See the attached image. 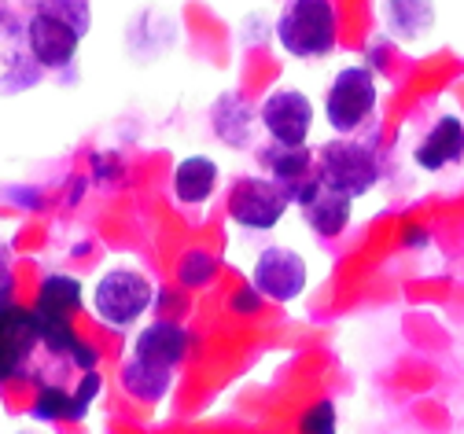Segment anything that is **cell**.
Masks as SVG:
<instances>
[{
	"mask_svg": "<svg viewBox=\"0 0 464 434\" xmlns=\"http://www.w3.org/2000/svg\"><path fill=\"white\" fill-rule=\"evenodd\" d=\"M89 23H92V8L85 0H44V5H34V15L26 19L30 59L44 71L71 67L82 37L89 34Z\"/></svg>",
	"mask_w": 464,
	"mask_h": 434,
	"instance_id": "6da1fadb",
	"label": "cell"
},
{
	"mask_svg": "<svg viewBox=\"0 0 464 434\" xmlns=\"http://www.w3.org/2000/svg\"><path fill=\"white\" fill-rule=\"evenodd\" d=\"M335 5L328 0H295L276 19V41L287 55L299 59H321L335 48Z\"/></svg>",
	"mask_w": 464,
	"mask_h": 434,
	"instance_id": "7a4b0ae2",
	"label": "cell"
},
{
	"mask_svg": "<svg viewBox=\"0 0 464 434\" xmlns=\"http://www.w3.org/2000/svg\"><path fill=\"white\" fill-rule=\"evenodd\" d=\"M317 173L328 188L362 199L380 184V159L372 144L351 140V137H335L317 151Z\"/></svg>",
	"mask_w": 464,
	"mask_h": 434,
	"instance_id": "3957f363",
	"label": "cell"
},
{
	"mask_svg": "<svg viewBox=\"0 0 464 434\" xmlns=\"http://www.w3.org/2000/svg\"><path fill=\"white\" fill-rule=\"evenodd\" d=\"M376 100H380V89H376V78H372L369 67H343L332 78L328 96H324V118H328V126L339 137L358 133L365 121L376 114Z\"/></svg>",
	"mask_w": 464,
	"mask_h": 434,
	"instance_id": "277c9868",
	"label": "cell"
},
{
	"mask_svg": "<svg viewBox=\"0 0 464 434\" xmlns=\"http://www.w3.org/2000/svg\"><path fill=\"white\" fill-rule=\"evenodd\" d=\"M155 298V287L144 273L137 269H111L100 276L92 291V309L96 317L111 328H133Z\"/></svg>",
	"mask_w": 464,
	"mask_h": 434,
	"instance_id": "5b68a950",
	"label": "cell"
},
{
	"mask_svg": "<svg viewBox=\"0 0 464 434\" xmlns=\"http://www.w3.org/2000/svg\"><path fill=\"white\" fill-rule=\"evenodd\" d=\"M287 207H292V199H287V192L269 177H240L228 192V217L244 228H255V232L276 228L280 217L287 214Z\"/></svg>",
	"mask_w": 464,
	"mask_h": 434,
	"instance_id": "8992f818",
	"label": "cell"
},
{
	"mask_svg": "<svg viewBox=\"0 0 464 434\" xmlns=\"http://www.w3.org/2000/svg\"><path fill=\"white\" fill-rule=\"evenodd\" d=\"M258 118H262V126H266V133H269L273 144L306 148V137L314 130V103L299 89H273L262 100Z\"/></svg>",
	"mask_w": 464,
	"mask_h": 434,
	"instance_id": "52a82bcc",
	"label": "cell"
},
{
	"mask_svg": "<svg viewBox=\"0 0 464 434\" xmlns=\"http://www.w3.org/2000/svg\"><path fill=\"white\" fill-rule=\"evenodd\" d=\"M292 203L303 210V221H306L317 236H324V239H335L346 225H351V207H354V199L343 196V192H335V188H328L317 169L292 192Z\"/></svg>",
	"mask_w": 464,
	"mask_h": 434,
	"instance_id": "ba28073f",
	"label": "cell"
},
{
	"mask_svg": "<svg viewBox=\"0 0 464 434\" xmlns=\"http://www.w3.org/2000/svg\"><path fill=\"white\" fill-rule=\"evenodd\" d=\"M251 287L273 302L299 298L306 291V258L292 246H266L251 269Z\"/></svg>",
	"mask_w": 464,
	"mask_h": 434,
	"instance_id": "9c48e42d",
	"label": "cell"
},
{
	"mask_svg": "<svg viewBox=\"0 0 464 434\" xmlns=\"http://www.w3.org/2000/svg\"><path fill=\"white\" fill-rule=\"evenodd\" d=\"M37 342L41 339H37L34 309H23L15 302L0 305V383L26 376V361Z\"/></svg>",
	"mask_w": 464,
	"mask_h": 434,
	"instance_id": "30bf717a",
	"label": "cell"
},
{
	"mask_svg": "<svg viewBox=\"0 0 464 434\" xmlns=\"http://www.w3.org/2000/svg\"><path fill=\"white\" fill-rule=\"evenodd\" d=\"M464 159V121L457 114H442L431 133L417 144L413 151V162L428 173H439V169H450Z\"/></svg>",
	"mask_w": 464,
	"mask_h": 434,
	"instance_id": "8fae6325",
	"label": "cell"
},
{
	"mask_svg": "<svg viewBox=\"0 0 464 434\" xmlns=\"http://www.w3.org/2000/svg\"><path fill=\"white\" fill-rule=\"evenodd\" d=\"M188 353V332L173 321H155L148 324L137 342H133V357L137 361H148V364H159V368H178Z\"/></svg>",
	"mask_w": 464,
	"mask_h": 434,
	"instance_id": "7c38bea8",
	"label": "cell"
},
{
	"mask_svg": "<svg viewBox=\"0 0 464 434\" xmlns=\"http://www.w3.org/2000/svg\"><path fill=\"white\" fill-rule=\"evenodd\" d=\"M258 162L269 173V180H276L287 192V199H292V192L317 169V155L310 148H284V144H273V140L258 151Z\"/></svg>",
	"mask_w": 464,
	"mask_h": 434,
	"instance_id": "4fadbf2b",
	"label": "cell"
},
{
	"mask_svg": "<svg viewBox=\"0 0 464 434\" xmlns=\"http://www.w3.org/2000/svg\"><path fill=\"white\" fill-rule=\"evenodd\" d=\"M218 188V162L207 155H188L173 169V196L185 207H203Z\"/></svg>",
	"mask_w": 464,
	"mask_h": 434,
	"instance_id": "5bb4252c",
	"label": "cell"
},
{
	"mask_svg": "<svg viewBox=\"0 0 464 434\" xmlns=\"http://www.w3.org/2000/svg\"><path fill=\"white\" fill-rule=\"evenodd\" d=\"M37 313L44 317H60L71 321L78 309H82V280L67 276V273H48L37 287Z\"/></svg>",
	"mask_w": 464,
	"mask_h": 434,
	"instance_id": "9a60e30c",
	"label": "cell"
},
{
	"mask_svg": "<svg viewBox=\"0 0 464 434\" xmlns=\"http://www.w3.org/2000/svg\"><path fill=\"white\" fill-rule=\"evenodd\" d=\"M122 387H126L137 401L155 405V401H162V398L169 394V387H173V371H169V368H159V364H148V361L130 357V361L122 364Z\"/></svg>",
	"mask_w": 464,
	"mask_h": 434,
	"instance_id": "2e32d148",
	"label": "cell"
},
{
	"mask_svg": "<svg viewBox=\"0 0 464 434\" xmlns=\"http://www.w3.org/2000/svg\"><path fill=\"white\" fill-rule=\"evenodd\" d=\"M30 416L41 420V423H55V420H85V409L78 405V398H74L71 391L52 387V383H41Z\"/></svg>",
	"mask_w": 464,
	"mask_h": 434,
	"instance_id": "e0dca14e",
	"label": "cell"
},
{
	"mask_svg": "<svg viewBox=\"0 0 464 434\" xmlns=\"http://www.w3.org/2000/svg\"><path fill=\"white\" fill-rule=\"evenodd\" d=\"M383 8H387V23H391V30L401 34V37H417V34H424V30L431 26V19H435L431 5H383Z\"/></svg>",
	"mask_w": 464,
	"mask_h": 434,
	"instance_id": "ac0fdd59",
	"label": "cell"
},
{
	"mask_svg": "<svg viewBox=\"0 0 464 434\" xmlns=\"http://www.w3.org/2000/svg\"><path fill=\"white\" fill-rule=\"evenodd\" d=\"M218 273V262L207 255V251H188L181 262H178V280L185 287H207Z\"/></svg>",
	"mask_w": 464,
	"mask_h": 434,
	"instance_id": "d6986e66",
	"label": "cell"
},
{
	"mask_svg": "<svg viewBox=\"0 0 464 434\" xmlns=\"http://www.w3.org/2000/svg\"><path fill=\"white\" fill-rule=\"evenodd\" d=\"M299 434H335V405L332 401L310 405L299 420Z\"/></svg>",
	"mask_w": 464,
	"mask_h": 434,
	"instance_id": "ffe728a7",
	"label": "cell"
},
{
	"mask_svg": "<svg viewBox=\"0 0 464 434\" xmlns=\"http://www.w3.org/2000/svg\"><path fill=\"white\" fill-rule=\"evenodd\" d=\"M100 391H103L100 371H85V376H82V383H78V391H74V398H78V405L89 412V405L100 398Z\"/></svg>",
	"mask_w": 464,
	"mask_h": 434,
	"instance_id": "44dd1931",
	"label": "cell"
},
{
	"mask_svg": "<svg viewBox=\"0 0 464 434\" xmlns=\"http://www.w3.org/2000/svg\"><path fill=\"white\" fill-rule=\"evenodd\" d=\"M232 309H237V313H258V309H262V294L247 284V287H240L237 294H232Z\"/></svg>",
	"mask_w": 464,
	"mask_h": 434,
	"instance_id": "7402d4cb",
	"label": "cell"
},
{
	"mask_svg": "<svg viewBox=\"0 0 464 434\" xmlns=\"http://www.w3.org/2000/svg\"><path fill=\"white\" fill-rule=\"evenodd\" d=\"M8 294H12V273H8V255L0 251V305L12 302Z\"/></svg>",
	"mask_w": 464,
	"mask_h": 434,
	"instance_id": "603a6c76",
	"label": "cell"
},
{
	"mask_svg": "<svg viewBox=\"0 0 464 434\" xmlns=\"http://www.w3.org/2000/svg\"><path fill=\"white\" fill-rule=\"evenodd\" d=\"M23 434H30V430H23Z\"/></svg>",
	"mask_w": 464,
	"mask_h": 434,
	"instance_id": "cb8c5ba5",
	"label": "cell"
}]
</instances>
